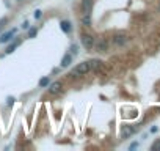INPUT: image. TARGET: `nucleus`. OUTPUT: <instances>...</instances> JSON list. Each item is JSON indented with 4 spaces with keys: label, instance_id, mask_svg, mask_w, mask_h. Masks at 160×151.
Segmentation results:
<instances>
[{
    "label": "nucleus",
    "instance_id": "f8f14e48",
    "mask_svg": "<svg viewBox=\"0 0 160 151\" xmlns=\"http://www.w3.org/2000/svg\"><path fill=\"white\" fill-rule=\"evenodd\" d=\"M80 24H82L83 27H91V25H93L91 14H88V13H83V16L80 18Z\"/></svg>",
    "mask_w": 160,
    "mask_h": 151
},
{
    "label": "nucleus",
    "instance_id": "b1692460",
    "mask_svg": "<svg viewBox=\"0 0 160 151\" xmlns=\"http://www.w3.org/2000/svg\"><path fill=\"white\" fill-rule=\"evenodd\" d=\"M158 131V128L157 126H154V128H151V132H157Z\"/></svg>",
    "mask_w": 160,
    "mask_h": 151
},
{
    "label": "nucleus",
    "instance_id": "6ab92c4d",
    "mask_svg": "<svg viewBox=\"0 0 160 151\" xmlns=\"http://www.w3.org/2000/svg\"><path fill=\"white\" fill-rule=\"evenodd\" d=\"M14 102H16V98H13V96H8V98H7V106H10V107H11Z\"/></svg>",
    "mask_w": 160,
    "mask_h": 151
},
{
    "label": "nucleus",
    "instance_id": "6e6552de",
    "mask_svg": "<svg viewBox=\"0 0 160 151\" xmlns=\"http://www.w3.org/2000/svg\"><path fill=\"white\" fill-rule=\"evenodd\" d=\"M90 65H91V71H94V72H98V74L104 69V61L99 60V58H93V60H90Z\"/></svg>",
    "mask_w": 160,
    "mask_h": 151
},
{
    "label": "nucleus",
    "instance_id": "a211bd4d",
    "mask_svg": "<svg viewBox=\"0 0 160 151\" xmlns=\"http://www.w3.org/2000/svg\"><path fill=\"white\" fill-rule=\"evenodd\" d=\"M33 18H35L36 21H39V19L42 18V11H41V10H36V11L33 13Z\"/></svg>",
    "mask_w": 160,
    "mask_h": 151
},
{
    "label": "nucleus",
    "instance_id": "7ed1b4c3",
    "mask_svg": "<svg viewBox=\"0 0 160 151\" xmlns=\"http://www.w3.org/2000/svg\"><path fill=\"white\" fill-rule=\"evenodd\" d=\"M80 43H82V46H83L87 50H93L96 39H94V36H93L91 33H85V32H83L82 35H80Z\"/></svg>",
    "mask_w": 160,
    "mask_h": 151
},
{
    "label": "nucleus",
    "instance_id": "a878e982",
    "mask_svg": "<svg viewBox=\"0 0 160 151\" xmlns=\"http://www.w3.org/2000/svg\"><path fill=\"white\" fill-rule=\"evenodd\" d=\"M0 33H2V27H0Z\"/></svg>",
    "mask_w": 160,
    "mask_h": 151
},
{
    "label": "nucleus",
    "instance_id": "dca6fc26",
    "mask_svg": "<svg viewBox=\"0 0 160 151\" xmlns=\"http://www.w3.org/2000/svg\"><path fill=\"white\" fill-rule=\"evenodd\" d=\"M78 49H80V47H78V44H75V43H72V44L69 46V52H71L74 57L78 54Z\"/></svg>",
    "mask_w": 160,
    "mask_h": 151
},
{
    "label": "nucleus",
    "instance_id": "f3484780",
    "mask_svg": "<svg viewBox=\"0 0 160 151\" xmlns=\"http://www.w3.org/2000/svg\"><path fill=\"white\" fill-rule=\"evenodd\" d=\"M151 151H160V138H157V140L151 145Z\"/></svg>",
    "mask_w": 160,
    "mask_h": 151
},
{
    "label": "nucleus",
    "instance_id": "aec40b11",
    "mask_svg": "<svg viewBox=\"0 0 160 151\" xmlns=\"http://www.w3.org/2000/svg\"><path fill=\"white\" fill-rule=\"evenodd\" d=\"M7 22H8V18H2V19H0V27H2V29H3Z\"/></svg>",
    "mask_w": 160,
    "mask_h": 151
},
{
    "label": "nucleus",
    "instance_id": "ddd939ff",
    "mask_svg": "<svg viewBox=\"0 0 160 151\" xmlns=\"http://www.w3.org/2000/svg\"><path fill=\"white\" fill-rule=\"evenodd\" d=\"M21 46V39H14L8 47H7V50H5V54H13L14 50H16V47H19Z\"/></svg>",
    "mask_w": 160,
    "mask_h": 151
},
{
    "label": "nucleus",
    "instance_id": "9b49d317",
    "mask_svg": "<svg viewBox=\"0 0 160 151\" xmlns=\"http://www.w3.org/2000/svg\"><path fill=\"white\" fill-rule=\"evenodd\" d=\"M93 7H94L93 0H82V11H83V13L91 14V13H93Z\"/></svg>",
    "mask_w": 160,
    "mask_h": 151
},
{
    "label": "nucleus",
    "instance_id": "2eb2a0df",
    "mask_svg": "<svg viewBox=\"0 0 160 151\" xmlns=\"http://www.w3.org/2000/svg\"><path fill=\"white\" fill-rule=\"evenodd\" d=\"M36 35H38V29H36V27H28V33H27V38L33 39V38H36Z\"/></svg>",
    "mask_w": 160,
    "mask_h": 151
},
{
    "label": "nucleus",
    "instance_id": "20e7f679",
    "mask_svg": "<svg viewBox=\"0 0 160 151\" xmlns=\"http://www.w3.org/2000/svg\"><path fill=\"white\" fill-rule=\"evenodd\" d=\"M61 90H63V84H61L60 81L50 82V84H49V87H47V91H49V95H52V96L60 95V93H61Z\"/></svg>",
    "mask_w": 160,
    "mask_h": 151
},
{
    "label": "nucleus",
    "instance_id": "393cba45",
    "mask_svg": "<svg viewBox=\"0 0 160 151\" xmlns=\"http://www.w3.org/2000/svg\"><path fill=\"white\" fill-rule=\"evenodd\" d=\"M16 2H22V0H16Z\"/></svg>",
    "mask_w": 160,
    "mask_h": 151
},
{
    "label": "nucleus",
    "instance_id": "4be33fe9",
    "mask_svg": "<svg viewBox=\"0 0 160 151\" xmlns=\"http://www.w3.org/2000/svg\"><path fill=\"white\" fill-rule=\"evenodd\" d=\"M137 148H138V142H133V143L129 146V149H137Z\"/></svg>",
    "mask_w": 160,
    "mask_h": 151
},
{
    "label": "nucleus",
    "instance_id": "0eeeda50",
    "mask_svg": "<svg viewBox=\"0 0 160 151\" xmlns=\"http://www.w3.org/2000/svg\"><path fill=\"white\" fill-rule=\"evenodd\" d=\"M16 32H18V29H13V30H8V32L2 33V35H0V44H7V43H10L11 39H14Z\"/></svg>",
    "mask_w": 160,
    "mask_h": 151
},
{
    "label": "nucleus",
    "instance_id": "bb28decb",
    "mask_svg": "<svg viewBox=\"0 0 160 151\" xmlns=\"http://www.w3.org/2000/svg\"><path fill=\"white\" fill-rule=\"evenodd\" d=\"M158 10H160V8H158Z\"/></svg>",
    "mask_w": 160,
    "mask_h": 151
},
{
    "label": "nucleus",
    "instance_id": "f03ea898",
    "mask_svg": "<svg viewBox=\"0 0 160 151\" xmlns=\"http://www.w3.org/2000/svg\"><path fill=\"white\" fill-rule=\"evenodd\" d=\"M129 41H130V36L127 33H124V32H118V33H115L112 36V43L115 46H118V47H124Z\"/></svg>",
    "mask_w": 160,
    "mask_h": 151
},
{
    "label": "nucleus",
    "instance_id": "f257e3e1",
    "mask_svg": "<svg viewBox=\"0 0 160 151\" xmlns=\"http://www.w3.org/2000/svg\"><path fill=\"white\" fill-rule=\"evenodd\" d=\"M90 71H91V65H90V61H82V63H78V65L69 72V77H71V79L82 77V76H87Z\"/></svg>",
    "mask_w": 160,
    "mask_h": 151
},
{
    "label": "nucleus",
    "instance_id": "423d86ee",
    "mask_svg": "<svg viewBox=\"0 0 160 151\" xmlns=\"http://www.w3.org/2000/svg\"><path fill=\"white\" fill-rule=\"evenodd\" d=\"M135 132H137V128H135V126L124 124V126L121 128V138H129V137H132Z\"/></svg>",
    "mask_w": 160,
    "mask_h": 151
},
{
    "label": "nucleus",
    "instance_id": "5701e85b",
    "mask_svg": "<svg viewBox=\"0 0 160 151\" xmlns=\"http://www.w3.org/2000/svg\"><path fill=\"white\" fill-rule=\"evenodd\" d=\"M60 71H61V68H55V69H53V71H52V74H58V72H60Z\"/></svg>",
    "mask_w": 160,
    "mask_h": 151
},
{
    "label": "nucleus",
    "instance_id": "412c9836",
    "mask_svg": "<svg viewBox=\"0 0 160 151\" xmlns=\"http://www.w3.org/2000/svg\"><path fill=\"white\" fill-rule=\"evenodd\" d=\"M21 27H22L24 30H28V27H30V22H28V21H25V22H24V24H22Z\"/></svg>",
    "mask_w": 160,
    "mask_h": 151
},
{
    "label": "nucleus",
    "instance_id": "39448f33",
    "mask_svg": "<svg viewBox=\"0 0 160 151\" xmlns=\"http://www.w3.org/2000/svg\"><path fill=\"white\" fill-rule=\"evenodd\" d=\"M96 52H101V54H105L108 50V39L105 38H101L98 43H94V47H93Z\"/></svg>",
    "mask_w": 160,
    "mask_h": 151
},
{
    "label": "nucleus",
    "instance_id": "1a4fd4ad",
    "mask_svg": "<svg viewBox=\"0 0 160 151\" xmlns=\"http://www.w3.org/2000/svg\"><path fill=\"white\" fill-rule=\"evenodd\" d=\"M74 61V55L69 52V54H64L63 58H61V63H60V68H69Z\"/></svg>",
    "mask_w": 160,
    "mask_h": 151
},
{
    "label": "nucleus",
    "instance_id": "9d476101",
    "mask_svg": "<svg viewBox=\"0 0 160 151\" xmlns=\"http://www.w3.org/2000/svg\"><path fill=\"white\" fill-rule=\"evenodd\" d=\"M60 29H61V32H64L66 35H69L71 32H72V24H71V21H68V19H63L61 22H60Z\"/></svg>",
    "mask_w": 160,
    "mask_h": 151
},
{
    "label": "nucleus",
    "instance_id": "4468645a",
    "mask_svg": "<svg viewBox=\"0 0 160 151\" xmlns=\"http://www.w3.org/2000/svg\"><path fill=\"white\" fill-rule=\"evenodd\" d=\"M50 82H52V81H50V76H44L42 79H39V84H38V87H39V88H47Z\"/></svg>",
    "mask_w": 160,
    "mask_h": 151
}]
</instances>
